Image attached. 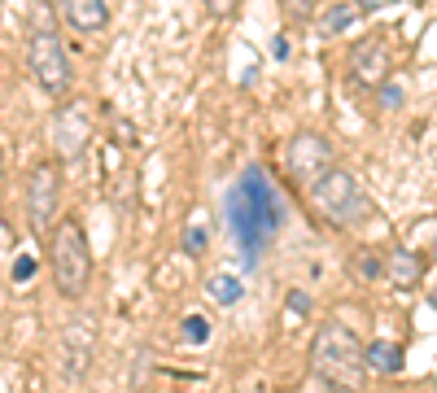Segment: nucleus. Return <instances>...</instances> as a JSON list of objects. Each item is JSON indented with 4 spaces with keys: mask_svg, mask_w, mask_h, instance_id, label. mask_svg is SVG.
I'll return each mask as SVG.
<instances>
[{
    "mask_svg": "<svg viewBox=\"0 0 437 393\" xmlns=\"http://www.w3.org/2000/svg\"><path fill=\"white\" fill-rule=\"evenodd\" d=\"M280 227H285V201L259 166H245L241 179L227 188V232L241 245L245 271L259 267V258L271 249Z\"/></svg>",
    "mask_w": 437,
    "mask_h": 393,
    "instance_id": "1",
    "label": "nucleus"
},
{
    "mask_svg": "<svg viewBox=\"0 0 437 393\" xmlns=\"http://www.w3.org/2000/svg\"><path fill=\"white\" fill-rule=\"evenodd\" d=\"M311 372L328 393H358L368 376V358L358 336L346 324H324L311 341Z\"/></svg>",
    "mask_w": 437,
    "mask_h": 393,
    "instance_id": "2",
    "label": "nucleus"
},
{
    "mask_svg": "<svg viewBox=\"0 0 437 393\" xmlns=\"http://www.w3.org/2000/svg\"><path fill=\"white\" fill-rule=\"evenodd\" d=\"M27 66L35 74V84L48 96H66L70 92V57L66 44L57 35V18L44 0H31V35H27Z\"/></svg>",
    "mask_w": 437,
    "mask_h": 393,
    "instance_id": "3",
    "label": "nucleus"
},
{
    "mask_svg": "<svg viewBox=\"0 0 437 393\" xmlns=\"http://www.w3.org/2000/svg\"><path fill=\"white\" fill-rule=\"evenodd\" d=\"M306 197H311V205L319 210V215L328 223H341V227H354L358 219H372V201L363 197V188H358V179L341 166H328L311 188H306Z\"/></svg>",
    "mask_w": 437,
    "mask_h": 393,
    "instance_id": "4",
    "label": "nucleus"
},
{
    "mask_svg": "<svg viewBox=\"0 0 437 393\" xmlns=\"http://www.w3.org/2000/svg\"><path fill=\"white\" fill-rule=\"evenodd\" d=\"M53 280L66 297H84V288L92 280V249H88V236L79 227V219H62L53 232Z\"/></svg>",
    "mask_w": 437,
    "mask_h": 393,
    "instance_id": "5",
    "label": "nucleus"
},
{
    "mask_svg": "<svg viewBox=\"0 0 437 393\" xmlns=\"http://www.w3.org/2000/svg\"><path fill=\"white\" fill-rule=\"evenodd\" d=\"M57 201H62V166L48 157V162H40L27 179V215H31L35 236H48L53 215H57Z\"/></svg>",
    "mask_w": 437,
    "mask_h": 393,
    "instance_id": "6",
    "label": "nucleus"
},
{
    "mask_svg": "<svg viewBox=\"0 0 437 393\" xmlns=\"http://www.w3.org/2000/svg\"><path fill=\"white\" fill-rule=\"evenodd\" d=\"M88 136H92L88 101H66L53 114V123H48V144H53V153H62V157H79L88 149Z\"/></svg>",
    "mask_w": 437,
    "mask_h": 393,
    "instance_id": "7",
    "label": "nucleus"
},
{
    "mask_svg": "<svg viewBox=\"0 0 437 393\" xmlns=\"http://www.w3.org/2000/svg\"><path fill=\"white\" fill-rule=\"evenodd\" d=\"M285 162H289V175L302 183V188H311V183L332 166V144L324 136H315V131H297V136L289 140Z\"/></svg>",
    "mask_w": 437,
    "mask_h": 393,
    "instance_id": "8",
    "label": "nucleus"
},
{
    "mask_svg": "<svg viewBox=\"0 0 437 393\" xmlns=\"http://www.w3.org/2000/svg\"><path fill=\"white\" fill-rule=\"evenodd\" d=\"M92 346H96V336H92V319H70L66 332H62V376L70 385H79L88 376V367H92Z\"/></svg>",
    "mask_w": 437,
    "mask_h": 393,
    "instance_id": "9",
    "label": "nucleus"
},
{
    "mask_svg": "<svg viewBox=\"0 0 437 393\" xmlns=\"http://www.w3.org/2000/svg\"><path fill=\"white\" fill-rule=\"evenodd\" d=\"M350 79L358 88H380L385 74H390V48H385L380 40H358L350 48Z\"/></svg>",
    "mask_w": 437,
    "mask_h": 393,
    "instance_id": "10",
    "label": "nucleus"
},
{
    "mask_svg": "<svg viewBox=\"0 0 437 393\" xmlns=\"http://www.w3.org/2000/svg\"><path fill=\"white\" fill-rule=\"evenodd\" d=\"M62 13L70 18L74 31H101V26L110 22L106 0H62Z\"/></svg>",
    "mask_w": 437,
    "mask_h": 393,
    "instance_id": "11",
    "label": "nucleus"
},
{
    "mask_svg": "<svg viewBox=\"0 0 437 393\" xmlns=\"http://www.w3.org/2000/svg\"><path fill=\"white\" fill-rule=\"evenodd\" d=\"M385 271H390L394 288H416V284L424 280V258L411 254V249H398L390 262H385Z\"/></svg>",
    "mask_w": 437,
    "mask_h": 393,
    "instance_id": "12",
    "label": "nucleus"
},
{
    "mask_svg": "<svg viewBox=\"0 0 437 393\" xmlns=\"http://www.w3.org/2000/svg\"><path fill=\"white\" fill-rule=\"evenodd\" d=\"M363 358L380 376H398L402 372V346H394V341H372V346L363 350Z\"/></svg>",
    "mask_w": 437,
    "mask_h": 393,
    "instance_id": "13",
    "label": "nucleus"
},
{
    "mask_svg": "<svg viewBox=\"0 0 437 393\" xmlns=\"http://www.w3.org/2000/svg\"><path fill=\"white\" fill-rule=\"evenodd\" d=\"M205 293H210L219 306H237V302L245 297V284H241L237 275H223V271H219V275L205 280Z\"/></svg>",
    "mask_w": 437,
    "mask_h": 393,
    "instance_id": "14",
    "label": "nucleus"
},
{
    "mask_svg": "<svg viewBox=\"0 0 437 393\" xmlns=\"http://www.w3.org/2000/svg\"><path fill=\"white\" fill-rule=\"evenodd\" d=\"M354 18H358L354 5H332V9L319 18V31H324V35H341L346 26H354Z\"/></svg>",
    "mask_w": 437,
    "mask_h": 393,
    "instance_id": "15",
    "label": "nucleus"
},
{
    "mask_svg": "<svg viewBox=\"0 0 437 393\" xmlns=\"http://www.w3.org/2000/svg\"><path fill=\"white\" fill-rule=\"evenodd\" d=\"M350 271H354V280H380V275H385V262H380L376 254H368V249H358V254L350 258Z\"/></svg>",
    "mask_w": 437,
    "mask_h": 393,
    "instance_id": "16",
    "label": "nucleus"
},
{
    "mask_svg": "<svg viewBox=\"0 0 437 393\" xmlns=\"http://www.w3.org/2000/svg\"><path fill=\"white\" fill-rule=\"evenodd\" d=\"M179 328H184V341H188V346H205V341H210V324H205L201 314H188Z\"/></svg>",
    "mask_w": 437,
    "mask_h": 393,
    "instance_id": "17",
    "label": "nucleus"
},
{
    "mask_svg": "<svg viewBox=\"0 0 437 393\" xmlns=\"http://www.w3.org/2000/svg\"><path fill=\"white\" fill-rule=\"evenodd\" d=\"M280 9H285L289 18H297V22H306L315 13V0H280Z\"/></svg>",
    "mask_w": 437,
    "mask_h": 393,
    "instance_id": "18",
    "label": "nucleus"
},
{
    "mask_svg": "<svg viewBox=\"0 0 437 393\" xmlns=\"http://www.w3.org/2000/svg\"><path fill=\"white\" fill-rule=\"evenodd\" d=\"M201 249H205V227L188 223L184 227V254H201Z\"/></svg>",
    "mask_w": 437,
    "mask_h": 393,
    "instance_id": "19",
    "label": "nucleus"
},
{
    "mask_svg": "<svg viewBox=\"0 0 437 393\" xmlns=\"http://www.w3.org/2000/svg\"><path fill=\"white\" fill-rule=\"evenodd\" d=\"M31 275H35V258H18V262H13V284L31 280Z\"/></svg>",
    "mask_w": 437,
    "mask_h": 393,
    "instance_id": "20",
    "label": "nucleus"
},
{
    "mask_svg": "<svg viewBox=\"0 0 437 393\" xmlns=\"http://www.w3.org/2000/svg\"><path fill=\"white\" fill-rule=\"evenodd\" d=\"M205 9H210L215 18H227V13L237 9V0H205Z\"/></svg>",
    "mask_w": 437,
    "mask_h": 393,
    "instance_id": "21",
    "label": "nucleus"
},
{
    "mask_svg": "<svg viewBox=\"0 0 437 393\" xmlns=\"http://www.w3.org/2000/svg\"><path fill=\"white\" fill-rule=\"evenodd\" d=\"M289 310H297V314H306V310H311V302H306V293H289Z\"/></svg>",
    "mask_w": 437,
    "mask_h": 393,
    "instance_id": "22",
    "label": "nucleus"
},
{
    "mask_svg": "<svg viewBox=\"0 0 437 393\" xmlns=\"http://www.w3.org/2000/svg\"><path fill=\"white\" fill-rule=\"evenodd\" d=\"M363 13H376V9H385V5H394V0H354Z\"/></svg>",
    "mask_w": 437,
    "mask_h": 393,
    "instance_id": "23",
    "label": "nucleus"
},
{
    "mask_svg": "<svg viewBox=\"0 0 437 393\" xmlns=\"http://www.w3.org/2000/svg\"><path fill=\"white\" fill-rule=\"evenodd\" d=\"M271 52H276L280 62H285V57H289V40H285V35H276V40H271Z\"/></svg>",
    "mask_w": 437,
    "mask_h": 393,
    "instance_id": "24",
    "label": "nucleus"
},
{
    "mask_svg": "<svg viewBox=\"0 0 437 393\" xmlns=\"http://www.w3.org/2000/svg\"><path fill=\"white\" fill-rule=\"evenodd\" d=\"M380 101L394 110V105H402V92H398V88H385V92H380Z\"/></svg>",
    "mask_w": 437,
    "mask_h": 393,
    "instance_id": "25",
    "label": "nucleus"
},
{
    "mask_svg": "<svg viewBox=\"0 0 437 393\" xmlns=\"http://www.w3.org/2000/svg\"><path fill=\"white\" fill-rule=\"evenodd\" d=\"M429 306H433V310H437V293H429Z\"/></svg>",
    "mask_w": 437,
    "mask_h": 393,
    "instance_id": "26",
    "label": "nucleus"
},
{
    "mask_svg": "<svg viewBox=\"0 0 437 393\" xmlns=\"http://www.w3.org/2000/svg\"><path fill=\"white\" fill-rule=\"evenodd\" d=\"M0 171H5V162H0Z\"/></svg>",
    "mask_w": 437,
    "mask_h": 393,
    "instance_id": "27",
    "label": "nucleus"
}]
</instances>
